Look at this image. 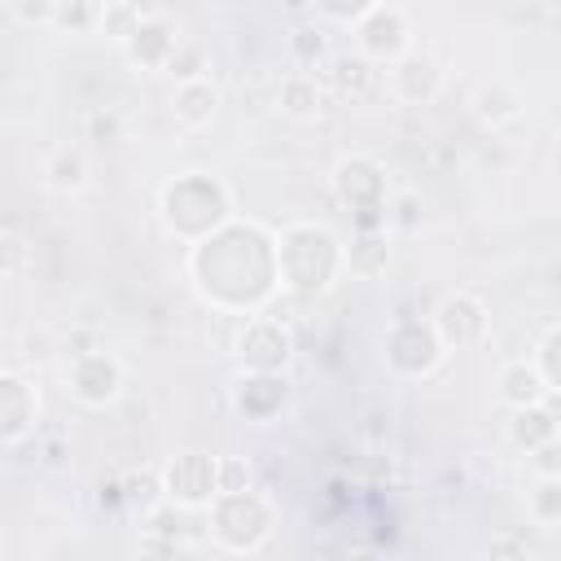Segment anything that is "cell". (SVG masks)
Masks as SVG:
<instances>
[{
  "mask_svg": "<svg viewBox=\"0 0 561 561\" xmlns=\"http://www.w3.org/2000/svg\"><path fill=\"white\" fill-rule=\"evenodd\" d=\"M188 245H193L188 276L215 311L237 316V311H250V307H263L267 298H276V289H280L276 241L259 224L228 219Z\"/></svg>",
  "mask_w": 561,
  "mask_h": 561,
  "instance_id": "obj_1",
  "label": "cell"
},
{
  "mask_svg": "<svg viewBox=\"0 0 561 561\" xmlns=\"http://www.w3.org/2000/svg\"><path fill=\"white\" fill-rule=\"evenodd\" d=\"M342 272V245L324 224H289L276 237V276L289 298L324 294Z\"/></svg>",
  "mask_w": 561,
  "mask_h": 561,
  "instance_id": "obj_2",
  "label": "cell"
},
{
  "mask_svg": "<svg viewBox=\"0 0 561 561\" xmlns=\"http://www.w3.org/2000/svg\"><path fill=\"white\" fill-rule=\"evenodd\" d=\"M158 210H162V224L175 237L197 241V237H206V232H215L219 224L232 219V193H228L224 180H215L206 171H184L171 184H162Z\"/></svg>",
  "mask_w": 561,
  "mask_h": 561,
  "instance_id": "obj_3",
  "label": "cell"
},
{
  "mask_svg": "<svg viewBox=\"0 0 561 561\" xmlns=\"http://www.w3.org/2000/svg\"><path fill=\"white\" fill-rule=\"evenodd\" d=\"M206 517H210V535L224 552H259L272 535V500L259 495L254 486H241V491H219L210 504H206Z\"/></svg>",
  "mask_w": 561,
  "mask_h": 561,
  "instance_id": "obj_4",
  "label": "cell"
},
{
  "mask_svg": "<svg viewBox=\"0 0 561 561\" xmlns=\"http://www.w3.org/2000/svg\"><path fill=\"white\" fill-rule=\"evenodd\" d=\"M333 197L355 215V228H386V175L373 158H342L333 171Z\"/></svg>",
  "mask_w": 561,
  "mask_h": 561,
  "instance_id": "obj_5",
  "label": "cell"
},
{
  "mask_svg": "<svg viewBox=\"0 0 561 561\" xmlns=\"http://www.w3.org/2000/svg\"><path fill=\"white\" fill-rule=\"evenodd\" d=\"M162 495L180 508H206L219 495V460L202 451H184L162 469Z\"/></svg>",
  "mask_w": 561,
  "mask_h": 561,
  "instance_id": "obj_6",
  "label": "cell"
},
{
  "mask_svg": "<svg viewBox=\"0 0 561 561\" xmlns=\"http://www.w3.org/2000/svg\"><path fill=\"white\" fill-rule=\"evenodd\" d=\"M237 355L245 368H267V373H280L294 355V333L285 320L259 311V316H245L241 333H237Z\"/></svg>",
  "mask_w": 561,
  "mask_h": 561,
  "instance_id": "obj_7",
  "label": "cell"
},
{
  "mask_svg": "<svg viewBox=\"0 0 561 561\" xmlns=\"http://www.w3.org/2000/svg\"><path fill=\"white\" fill-rule=\"evenodd\" d=\"M443 342L434 333V324H421V320H399L386 337V364L403 377H430L438 364H443Z\"/></svg>",
  "mask_w": 561,
  "mask_h": 561,
  "instance_id": "obj_8",
  "label": "cell"
},
{
  "mask_svg": "<svg viewBox=\"0 0 561 561\" xmlns=\"http://www.w3.org/2000/svg\"><path fill=\"white\" fill-rule=\"evenodd\" d=\"M66 381H70V394L83 408H105V403H114L123 394V364L101 346L96 351H79L70 359Z\"/></svg>",
  "mask_w": 561,
  "mask_h": 561,
  "instance_id": "obj_9",
  "label": "cell"
},
{
  "mask_svg": "<svg viewBox=\"0 0 561 561\" xmlns=\"http://www.w3.org/2000/svg\"><path fill=\"white\" fill-rule=\"evenodd\" d=\"M355 48L368 61H394L408 53V18L399 13V4H373L359 22H355Z\"/></svg>",
  "mask_w": 561,
  "mask_h": 561,
  "instance_id": "obj_10",
  "label": "cell"
},
{
  "mask_svg": "<svg viewBox=\"0 0 561 561\" xmlns=\"http://www.w3.org/2000/svg\"><path fill=\"white\" fill-rule=\"evenodd\" d=\"M430 324H434V333H438L443 346H473L486 333V307L473 294H447L434 307V320Z\"/></svg>",
  "mask_w": 561,
  "mask_h": 561,
  "instance_id": "obj_11",
  "label": "cell"
},
{
  "mask_svg": "<svg viewBox=\"0 0 561 561\" xmlns=\"http://www.w3.org/2000/svg\"><path fill=\"white\" fill-rule=\"evenodd\" d=\"M285 373H267V368H245V377L232 386V408L245 421H272L285 408Z\"/></svg>",
  "mask_w": 561,
  "mask_h": 561,
  "instance_id": "obj_12",
  "label": "cell"
},
{
  "mask_svg": "<svg viewBox=\"0 0 561 561\" xmlns=\"http://www.w3.org/2000/svg\"><path fill=\"white\" fill-rule=\"evenodd\" d=\"M386 79H390V92H394L399 101H408V105H425V101H434L438 88H443L438 61L425 57V53H412V48L390 61V75H386Z\"/></svg>",
  "mask_w": 561,
  "mask_h": 561,
  "instance_id": "obj_13",
  "label": "cell"
},
{
  "mask_svg": "<svg viewBox=\"0 0 561 561\" xmlns=\"http://www.w3.org/2000/svg\"><path fill=\"white\" fill-rule=\"evenodd\" d=\"M39 421V394L18 373H0V443H18Z\"/></svg>",
  "mask_w": 561,
  "mask_h": 561,
  "instance_id": "obj_14",
  "label": "cell"
},
{
  "mask_svg": "<svg viewBox=\"0 0 561 561\" xmlns=\"http://www.w3.org/2000/svg\"><path fill=\"white\" fill-rule=\"evenodd\" d=\"M175 44H180V39H175L171 26L162 22V13H153V18H140V22H136V31L123 39V53H127L136 66H145V70H167Z\"/></svg>",
  "mask_w": 561,
  "mask_h": 561,
  "instance_id": "obj_15",
  "label": "cell"
},
{
  "mask_svg": "<svg viewBox=\"0 0 561 561\" xmlns=\"http://www.w3.org/2000/svg\"><path fill=\"white\" fill-rule=\"evenodd\" d=\"M215 114H219V88L210 83V75L175 83V96H171V118H175V127L197 131V127H206Z\"/></svg>",
  "mask_w": 561,
  "mask_h": 561,
  "instance_id": "obj_16",
  "label": "cell"
},
{
  "mask_svg": "<svg viewBox=\"0 0 561 561\" xmlns=\"http://www.w3.org/2000/svg\"><path fill=\"white\" fill-rule=\"evenodd\" d=\"M508 438L522 451H535L543 443H557V399H539V403H522L508 416Z\"/></svg>",
  "mask_w": 561,
  "mask_h": 561,
  "instance_id": "obj_17",
  "label": "cell"
},
{
  "mask_svg": "<svg viewBox=\"0 0 561 561\" xmlns=\"http://www.w3.org/2000/svg\"><path fill=\"white\" fill-rule=\"evenodd\" d=\"M390 263V241H386V228H359L355 241L342 250V267L351 276H381Z\"/></svg>",
  "mask_w": 561,
  "mask_h": 561,
  "instance_id": "obj_18",
  "label": "cell"
},
{
  "mask_svg": "<svg viewBox=\"0 0 561 561\" xmlns=\"http://www.w3.org/2000/svg\"><path fill=\"white\" fill-rule=\"evenodd\" d=\"M276 101H280V110L289 114V118H320V110H324V88H320V79L311 75V70H294V75H285L280 79V92H276Z\"/></svg>",
  "mask_w": 561,
  "mask_h": 561,
  "instance_id": "obj_19",
  "label": "cell"
},
{
  "mask_svg": "<svg viewBox=\"0 0 561 561\" xmlns=\"http://www.w3.org/2000/svg\"><path fill=\"white\" fill-rule=\"evenodd\" d=\"M500 399L508 408H522V403H539V399H557V394L543 386V377L530 359H517V364L500 368Z\"/></svg>",
  "mask_w": 561,
  "mask_h": 561,
  "instance_id": "obj_20",
  "label": "cell"
},
{
  "mask_svg": "<svg viewBox=\"0 0 561 561\" xmlns=\"http://www.w3.org/2000/svg\"><path fill=\"white\" fill-rule=\"evenodd\" d=\"M329 88L337 92V96H368L373 92V83H377V70H373V61L368 57H359V53H337V57H329Z\"/></svg>",
  "mask_w": 561,
  "mask_h": 561,
  "instance_id": "obj_21",
  "label": "cell"
},
{
  "mask_svg": "<svg viewBox=\"0 0 561 561\" xmlns=\"http://www.w3.org/2000/svg\"><path fill=\"white\" fill-rule=\"evenodd\" d=\"M114 491H118V500H123L131 513H140V517H145L153 504H162V500H167V495H162V473H158V469H149V465H145V469H127V473L118 478V486H114Z\"/></svg>",
  "mask_w": 561,
  "mask_h": 561,
  "instance_id": "obj_22",
  "label": "cell"
},
{
  "mask_svg": "<svg viewBox=\"0 0 561 561\" xmlns=\"http://www.w3.org/2000/svg\"><path fill=\"white\" fill-rule=\"evenodd\" d=\"M526 517L539 530H557L561 526V478L557 473H539V482L526 491Z\"/></svg>",
  "mask_w": 561,
  "mask_h": 561,
  "instance_id": "obj_23",
  "label": "cell"
},
{
  "mask_svg": "<svg viewBox=\"0 0 561 561\" xmlns=\"http://www.w3.org/2000/svg\"><path fill=\"white\" fill-rule=\"evenodd\" d=\"M473 114L482 118V127H491V131H500V127H508V123H517V114H522V105H517V96L504 88V83H491V88H482L478 96H473Z\"/></svg>",
  "mask_w": 561,
  "mask_h": 561,
  "instance_id": "obj_24",
  "label": "cell"
},
{
  "mask_svg": "<svg viewBox=\"0 0 561 561\" xmlns=\"http://www.w3.org/2000/svg\"><path fill=\"white\" fill-rule=\"evenodd\" d=\"M44 184L53 193H79L88 184V162L79 149H57L48 162H44Z\"/></svg>",
  "mask_w": 561,
  "mask_h": 561,
  "instance_id": "obj_25",
  "label": "cell"
},
{
  "mask_svg": "<svg viewBox=\"0 0 561 561\" xmlns=\"http://www.w3.org/2000/svg\"><path fill=\"white\" fill-rule=\"evenodd\" d=\"M289 61L298 70H320L329 61V44H324V31L320 26H298L289 35Z\"/></svg>",
  "mask_w": 561,
  "mask_h": 561,
  "instance_id": "obj_26",
  "label": "cell"
},
{
  "mask_svg": "<svg viewBox=\"0 0 561 561\" xmlns=\"http://www.w3.org/2000/svg\"><path fill=\"white\" fill-rule=\"evenodd\" d=\"M136 22H140V13H136L127 0H105L101 13H96V31L110 35L114 44H123V39L136 31Z\"/></svg>",
  "mask_w": 561,
  "mask_h": 561,
  "instance_id": "obj_27",
  "label": "cell"
},
{
  "mask_svg": "<svg viewBox=\"0 0 561 561\" xmlns=\"http://www.w3.org/2000/svg\"><path fill=\"white\" fill-rule=\"evenodd\" d=\"M96 13H101V0H57L53 26L83 35V31H96Z\"/></svg>",
  "mask_w": 561,
  "mask_h": 561,
  "instance_id": "obj_28",
  "label": "cell"
},
{
  "mask_svg": "<svg viewBox=\"0 0 561 561\" xmlns=\"http://www.w3.org/2000/svg\"><path fill=\"white\" fill-rule=\"evenodd\" d=\"M557 346H561V329L557 324H548L543 329V337H539V351H535V368H539V377H543V386L557 394L561 390V368H557Z\"/></svg>",
  "mask_w": 561,
  "mask_h": 561,
  "instance_id": "obj_29",
  "label": "cell"
},
{
  "mask_svg": "<svg viewBox=\"0 0 561 561\" xmlns=\"http://www.w3.org/2000/svg\"><path fill=\"white\" fill-rule=\"evenodd\" d=\"M31 272V245L18 232H0V276H26Z\"/></svg>",
  "mask_w": 561,
  "mask_h": 561,
  "instance_id": "obj_30",
  "label": "cell"
},
{
  "mask_svg": "<svg viewBox=\"0 0 561 561\" xmlns=\"http://www.w3.org/2000/svg\"><path fill=\"white\" fill-rule=\"evenodd\" d=\"M167 70L175 75V83H184V79H202V75H206V53H202L197 44H175Z\"/></svg>",
  "mask_w": 561,
  "mask_h": 561,
  "instance_id": "obj_31",
  "label": "cell"
},
{
  "mask_svg": "<svg viewBox=\"0 0 561 561\" xmlns=\"http://www.w3.org/2000/svg\"><path fill=\"white\" fill-rule=\"evenodd\" d=\"M88 136H92V145H118L123 140V123H118V114L114 110H96L92 118H88Z\"/></svg>",
  "mask_w": 561,
  "mask_h": 561,
  "instance_id": "obj_32",
  "label": "cell"
},
{
  "mask_svg": "<svg viewBox=\"0 0 561 561\" xmlns=\"http://www.w3.org/2000/svg\"><path fill=\"white\" fill-rule=\"evenodd\" d=\"M57 0H13V18L22 26H53Z\"/></svg>",
  "mask_w": 561,
  "mask_h": 561,
  "instance_id": "obj_33",
  "label": "cell"
},
{
  "mask_svg": "<svg viewBox=\"0 0 561 561\" xmlns=\"http://www.w3.org/2000/svg\"><path fill=\"white\" fill-rule=\"evenodd\" d=\"M320 13H329V18H337V22H359L373 4H381V0H311Z\"/></svg>",
  "mask_w": 561,
  "mask_h": 561,
  "instance_id": "obj_34",
  "label": "cell"
},
{
  "mask_svg": "<svg viewBox=\"0 0 561 561\" xmlns=\"http://www.w3.org/2000/svg\"><path fill=\"white\" fill-rule=\"evenodd\" d=\"M250 486V469L241 460H219V491H241Z\"/></svg>",
  "mask_w": 561,
  "mask_h": 561,
  "instance_id": "obj_35",
  "label": "cell"
},
{
  "mask_svg": "<svg viewBox=\"0 0 561 561\" xmlns=\"http://www.w3.org/2000/svg\"><path fill=\"white\" fill-rule=\"evenodd\" d=\"M491 557H526V543H517V539H495V543H491Z\"/></svg>",
  "mask_w": 561,
  "mask_h": 561,
  "instance_id": "obj_36",
  "label": "cell"
},
{
  "mask_svg": "<svg viewBox=\"0 0 561 561\" xmlns=\"http://www.w3.org/2000/svg\"><path fill=\"white\" fill-rule=\"evenodd\" d=\"M539 4H543V9H557V4H561V0H539Z\"/></svg>",
  "mask_w": 561,
  "mask_h": 561,
  "instance_id": "obj_37",
  "label": "cell"
},
{
  "mask_svg": "<svg viewBox=\"0 0 561 561\" xmlns=\"http://www.w3.org/2000/svg\"><path fill=\"white\" fill-rule=\"evenodd\" d=\"M210 4H237V0H210Z\"/></svg>",
  "mask_w": 561,
  "mask_h": 561,
  "instance_id": "obj_38",
  "label": "cell"
}]
</instances>
